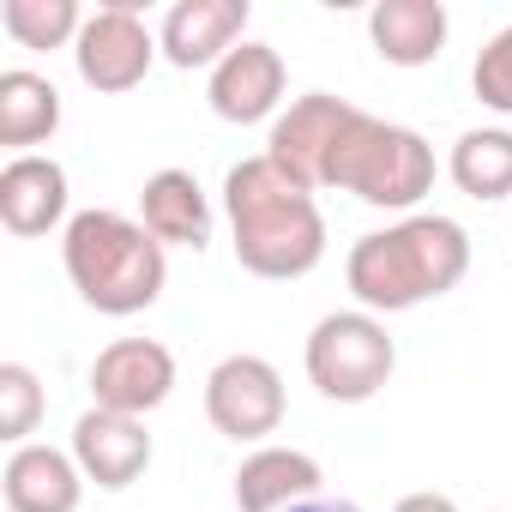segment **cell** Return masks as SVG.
Instances as JSON below:
<instances>
[{"label": "cell", "mask_w": 512, "mask_h": 512, "mask_svg": "<svg viewBox=\"0 0 512 512\" xmlns=\"http://www.w3.org/2000/svg\"><path fill=\"white\" fill-rule=\"evenodd\" d=\"M223 211L235 229V260L253 278H308L326 260V217L302 181H290L266 151L223 175Z\"/></svg>", "instance_id": "6da1fadb"}, {"label": "cell", "mask_w": 512, "mask_h": 512, "mask_svg": "<svg viewBox=\"0 0 512 512\" xmlns=\"http://www.w3.org/2000/svg\"><path fill=\"white\" fill-rule=\"evenodd\" d=\"M464 272H470V235H464L452 217H434V211L362 235V241L350 247V260H344L350 296H356L368 314L422 308V302L458 290Z\"/></svg>", "instance_id": "7a4b0ae2"}, {"label": "cell", "mask_w": 512, "mask_h": 512, "mask_svg": "<svg viewBox=\"0 0 512 512\" xmlns=\"http://www.w3.org/2000/svg\"><path fill=\"white\" fill-rule=\"evenodd\" d=\"M61 260H67V278L85 296V308L115 314V320L145 314L169 284L163 241L121 211H79L61 235Z\"/></svg>", "instance_id": "3957f363"}, {"label": "cell", "mask_w": 512, "mask_h": 512, "mask_svg": "<svg viewBox=\"0 0 512 512\" xmlns=\"http://www.w3.org/2000/svg\"><path fill=\"white\" fill-rule=\"evenodd\" d=\"M326 187L356 193L362 205H380V211H410L422 193H434V151L416 127H398V121L356 109L338 151H332Z\"/></svg>", "instance_id": "277c9868"}, {"label": "cell", "mask_w": 512, "mask_h": 512, "mask_svg": "<svg viewBox=\"0 0 512 512\" xmlns=\"http://www.w3.org/2000/svg\"><path fill=\"white\" fill-rule=\"evenodd\" d=\"M392 368H398V344L386 338V326L368 308L326 314L308 332V380L332 404H368L392 380Z\"/></svg>", "instance_id": "5b68a950"}, {"label": "cell", "mask_w": 512, "mask_h": 512, "mask_svg": "<svg viewBox=\"0 0 512 512\" xmlns=\"http://www.w3.org/2000/svg\"><path fill=\"white\" fill-rule=\"evenodd\" d=\"M205 416L229 440H266L284 428V374L266 356H223L205 380Z\"/></svg>", "instance_id": "8992f818"}, {"label": "cell", "mask_w": 512, "mask_h": 512, "mask_svg": "<svg viewBox=\"0 0 512 512\" xmlns=\"http://www.w3.org/2000/svg\"><path fill=\"white\" fill-rule=\"evenodd\" d=\"M157 55H163V49H157V37L145 31V19H139L133 0H109V7H97V13L85 19L79 43H73L79 79H85L91 91H133V85L151 73Z\"/></svg>", "instance_id": "52a82bcc"}, {"label": "cell", "mask_w": 512, "mask_h": 512, "mask_svg": "<svg viewBox=\"0 0 512 512\" xmlns=\"http://www.w3.org/2000/svg\"><path fill=\"white\" fill-rule=\"evenodd\" d=\"M350 115H356V103H344V97H332V91H308V97H296V103L272 121L266 157H272L290 181H302V187L314 193V187H326V169H332V151H338Z\"/></svg>", "instance_id": "ba28073f"}, {"label": "cell", "mask_w": 512, "mask_h": 512, "mask_svg": "<svg viewBox=\"0 0 512 512\" xmlns=\"http://www.w3.org/2000/svg\"><path fill=\"white\" fill-rule=\"evenodd\" d=\"M175 386V356L157 338H115L97 362H91V398L97 410H121V416H145L169 398Z\"/></svg>", "instance_id": "9c48e42d"}, {"label": "cell", "mask_w": 512, "mask_h": 512, "mask_svg": "<svg viewBox=\"0 0 512 512\" xmlns=\"http://www.w3.org/2000/svg\"><path fill=\"white\" fill-rule=\"evenodd\" d=\"M247 0H175L163 13L157 49L169 67L193 73V67H217L229 49H241L247 37Z\"/></svg>", "instance_id": "30bf717a"}, {"label": "cell", "mask_w": 512, "mask_h": 512, "mask_svg": "<svg viewBox=\"0 0 512 512\" xmlns=\"http://www.w3.org/2000/svg\"><path fill=\"white\" fill-rule=\"evenodd\" d=\"M73 458H79L85 482H97V488H133L151 470V434H145L139 416L91 404L73 422Z\"/></svg>", "instance_id": "8fae6325"}, {"label": "cell", "mask_w": 512, "mask_h": 512, "mask_svg": "<svg viewBox=\"0 0 512 512\" xmlns=\"http://www.w3.org/2000/svg\"><path fill=\"white\" fill-rule=\"evenodd\" d=\"M284 79L290 73H284V55L272 43H241L211 67V109L223 121H235V127H253V121L278 115Z\"/></svg>", "instance_id": "7c38bea8"}, {"label": "cell", "mask_w": 512, "mask_h": 512, "mask_svg": "<svg viewBox=\"0 0 512 512\" xmlns=\"http://www.w3.org/2000/svg\"><path fill=\"white\" fill-rule=\"evenodd\" d=\"M0 494L13 512H79L85 494V470L73 452L61 446H13L7 470H0Z\"/></svg>", "instance_id": "4fadbf2b"}, {"label": "cell", "mask_w": 512, "mask_h": 512, "mask_svg": "<svg viewBox=\"0 0 512 512\" xmlns=\"http://www.w3.org/2000/svg\"><path fill=\"white\" fill-rule=\"evenodd\" d=\"M320 464L296 446H260L235 470V506L241 512H290L302 500H320Z\"/></svg>", "instance_id": "5bb4252c"}, {"label": "cell", "mask_w": 512, "mask_h": 512, "mask_svg": "<svg viewBox=\"0 0 512 512\" xmlns=\"http://www.w3.org/2000/svg\"><path fill=\"white\" fill-rule=\"evenodd\" d=\"M67 217V169L55 157H13L0 169V223L13 235H49Z\"/></svg>", "instance_id": "9a60e30c"}, {"label": "cell", "mask_w": 512, "mask_h": 512, "mask_svg": "<svg viewBox=\"0 0 512 512\" xmlns=\"http://www.w3.org/2000/svg\"><path fill=\"white\" fill-rule=\"evenodd\" d=\"M139 223L163 241V247H205L211 241V205L205 187L187 169H157L139 193Z\"/></svg>", "instance_id": "2e32d148"}, {"label": "cell", "mask_w": 512, "mask_h": 512, "mask_svg": "<svg viewBox=\"0 0 512 512\" xmlns=\"http://www.w3.org/2000/svg\"><path fill=\"white\" fill-rule=\"evenodd\" d=\"M368 37L392 67H428L446 49V7L440 0H380L368 13Z\"/></svg>", "instance_id": "e0dca14e"}, {"label": "cell", "mask_w": 512, "mask_h": 512, "mask_svg": "<svg viewBox=\"0 0 512 512\" xmlns=\"http://www.w3.org/2000/svg\"><path fill=\"white\" fill-rule=\"evenodd\" d=\"M61 127V91L43 73H0V145H13L19 157H31V145H43Z\"/></svg>", "instance_id": "ac0fdd59"}, {"label": "cell", "mask_w": 512, "mask_h": 512, "mask_svg": "<svg viewBox=\"0 0 512 512\" xmlns=\"http://www.w3.org/2000/svg\"><path fill=\"white\" fill-rule=\"evenodd\" d=\"M452 181L470 199H512V133L506 127H470L452 145Z\"/></svg>", "instance_id": "d6986e66"}, {"label": "cell", "mask_w": 512, "mask_h": 512, "mask_svg": "<svg viewBox=\"0 0 512 512\" xmlns=\"http://www.w3.org/2000/svg\"><path fill=\"white\" fill-rule=\"evenodd\" d=\"M0 25L19 49H67L85 31V13L73 0H7L0 7Z\"/></svg>", "instance_id": "ffe728a7"}, {"label": "cell", "mask_w": 512, "mask_h": 512, "mask_svg": "<svg viewBox=\"0 0 512 512\" xmlns=\"http://www.w3.org/2000/svg\"><path fill=\"white\" fill-rule=\"evenodd\" d=\"M37 422H43V386L25 362H7L0 368V440L31 446Z\"/></svg>", "instance_id": "44dd1931"}, {"label": "cell", "mask_w": 512, "mask_h": 512, "mask_svg": "<svg viewBox=\"0 0 512 512\" xmlns=\"http://www.w3.org/2000/svg\"><path fill=\"white\" fill-rule=\"evenodd\" d=\"M470 85H476V103L494 109V115H512V25L494 31L470 67Z\"/></svg>", "instance_id": "7402d4cb"}, {"label": "cell", "mask_w": 512, "mask_h": 512, "mask_svg": "<svg viewBox=\"0 0 512 512\" xmlns=\"http://www.w3.org/2000/svg\"><path fill=\"white\" fill-rule=\"evenodd\" d=\"M392 512H458V506H452L446 494H404Z\"/></svg>", "instance_id": "603a6c76"}, {"label": "cell", "mask_w": 512, "mask_h": 512, "mask_svg": "<svg viewBox=\"0 0 512 512\" xmlns=\"http://www.w3.org/2000/svg\"><path fill=\"white\" fill-rule=\"evenodd\" d=\"M290 512H362L356 500H302V506H290Z\"/></svg>", "instance_id": "cb8c5ba5"}]
</instances>
